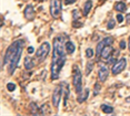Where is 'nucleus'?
I'll return each mask as SVG.
<instances>
[{
  "mask_svg": "<svg viewBox=\"0 0 130 116\" xmlns=\"http://www.w3.org/2000/svg\"><path fill=\"white\" fill-rule=\"evenodd\" d=\"M64 41L61 35H58L54 39V49H52V60H51V66H50V73H51L52 81L59 79L60 72L62 70L64 63H66V54H68L64 48Z\"/></svg>",
  "mask_w": 130,
  "mask_h": 116,
  "instance_id": "f257e3e1",
  "label": "nucleus"
},
{
  "mask_svg": "<svg viewBox=\"0 0 130 116\" xmlns=\"http://www.w3.org/2000/svg\"><path fill=\"white\" fill-rule=\"evenodd\" d=\"M25 44H26V41L22 40V39H19V40L13 41V42L7 48V50H6L2 65H4V66H5V65H7V66H8L9 63L11 62V60L14 58V55L18 53V51L21 49V48L25 47Z\"/></svg>",
  "mask_w": 130,
  "mask_h": 116,
  "instance_id": "f03ea898",
  "label": "nucleus"
},
{
  "mask_svg": "<svg viewBox=\"0 0 130 116\" xmlns=\"http://www.w3.org/2000/svg\"><path fill=\"white\" fill-rule=\"evenodd\" d=\"M72 84L75 87L77 95L82 92V74L79 66L77 64H73L72 66Z\"/></svg>",
  "mask_w": 130,
  "mask_h": 116,
  "instance_id": "7ed1b4c3",
  "label": "nucleus"
},
{
  "mask_svg": "<svg viewBox=\"0 0 130 116\" xmlns=\"http://www.w3.org/2000/svg\"><path fill=\"white\" fill-rule=\"evenodd\" d=\"M50 14L54 19H58L62 10V0H51L50 2Z\"/></svg>",
  "mask_w": 130,
  "mask_h": 116,
  "instance_id": "20e7f679",
  "label": "nucleus"
},
{
  "mask_svg": "<svg viewBox=\"0 0 130 116\" xmlns=\"http://www.w3.org/2000/svg\"><path fill=\"white\" fill-rule=\"evenodd\" d=\"M50 44L48 42H43L42 44H40V47H39V49L37 50V52H36V58H37V60L39 61V62H42V61H45L46 60V58L48 56L49 54V52H50Z\"/></svg>",
  "mask_w": 130,
  "mask_h": 116,
  "instance_id": "39448f33",
  "label": "nucleus"
},
{
  "mask_svg": "<svg viewBox=\"0 0 130 116\" xmlns=\"http://www.w3.org/2000/svg\"><path fill=\"white\" fill-rule=\"evenodd\" d=\"M62 95H63L62 85L56 86L54 94H52V105H54L56 108L59 107V104H60V101H61V99H62Z\"/></svg>",
  "mask_w": 130,
  "mask_h": 116,
  "instance_id": "423d86ee",
  "label": "nucleus"
},
{
  "mask_svg": "<svg viewBox=\"0 0 130 116\" xmlns=\"http://www.w3.org/2000/svg\"><path fill=\"white\" fill-rule=\"evenodd\" d=\"M126 66H127V60L125 58H122V59H120V60H118L116 63L112 65L111 72L113 75H118V74H120L126 69Z\"/></svg>",
  "mask_w": 130,
  "mask_h": 116,
  "instance_id": "0eeeda50",
  "label": "nucleus"
},
{
  "mask_svg": "<svg viewBox=\"0 0 130 116\" xmlns=\"http://www.w3.org/2000/svg\"><path fill=\"white\" fill-rule=\"evenodd\" d=\"M112 42H113V38L112 37H107V38H105L102 41H100V42L97 44V48H96V55L100 56V54H101V52H102V49L105 48L106 45H109V44H112Z\"/></svg>",
  "mask_w": 130,
  "mask_h": 116,
  "instance_id": "6e6552de",
  "label": "nucleus"
},
{
  "mask_svg": "<svg viewBox=\"0 0 130 116\" xmlns=\"http://www.w3.org/2000/svg\"><path fill=\"white\" fill-rule=\"evenodd\" d=\"M109 75V69L107 65H100V69L98 72V77H99V81L101 83H105L108 79Z\"/></svg>",
  "mask_w": 130,
  "mask_h": 116,
  "instance_id": "1a4fd4ad",
  "label": "nucleus"
},
{
  "mask_svg": "<svg viewBox=\"0 0 130 116\" xmlns=\"http://www.w3.org/2000/svg\"><path fill=\"white\" fill-rule=\"evenodd\" d=\"M112 52H113V48L111 47V44H109V45H106L105 48L102 49V52H101V54H100V58L102 59L103 61L105 60H109V59L111 58V54H112Z\"/></svg>",
  "mask_w": 130,
  "mask_h": 116,
  "instance_id": "9d476101",
  "label": "nucleus"
},
{
  "mask_svg": "<svg viewBox=\"0 0 130 116\" xmlns=\"http://www.w3.org/2000/svg\"><path fill=\"white\" fill-rule=\"evenodd\" d=\"M35 13H36V11H35V8L32 5H28L27 7L25 8V11H23V16H25V18L27 20H29V21L34 20Z\"/></svg>",
  "mask_w": 130,
  "mask_h": 116,
  "instance_id": "9b49d317",
  "label": "nucleus"
},
{
  "mask_svg": "<svg viewBox=\"0 0 130 116\" xmlns=\"http://www.w3.org/2000/svg\"><path fill=\"white\" fill-rule=\"evenodd\" d=\"M61 85H62V88H63V96H64L63 97V106L66 107L68 104V99H69V95H70V88L66 82H63Z\"/></svg>",
  "mask_w": 130,
  "mask_h": 116,
  "instance_id": "f8f14e48",
  "label": "nucleus"
},
{
  "mask_svg": "<svg viewBox=\"0 0 130 116\" xmlns=\"http://www.w3.org/2000/svg\"><path fill=\"white\" fill-rule=\"evenodd\" d=\"M35 67V61L34 59H31L30 56H26L25 58V69L30 71Z\"/></svg>",
  "mask_w": 130,
  "mask_h": 116,
  "instance_id": "ddd939ff",
  "label": "nucleus"
},
{
  "mask_svg": "<svg viewBox=\"0 0 130 116\" xmlns=\"http://www.w3.org/2000/svg\"><path fill=\"white\" fill-rule=\"evenodd\" d=\"M88 97H89V90H88V88H85V90H82L81 93L78 94V102L84 103Z\"/></svg>",
  "mask_w": 130,
  "mask_h": 116,
  "instance_id": "4468645a",
  "label": "nucleus"
},
{
  "mask_svg": "<svg viewBox=\"0 0 130 116\" xmlns=\"http://www.w3.org/2000/svg\"><path fill=\"white\" fill-rule=\"evenodd\" d=\"M64 48H66V51H67L68 54H72V53L75 52V50H76V45L72 43V41H70V40L66 41V43H64Z\"/></svg>",
  "mask_w": 130,
  "mask_h": 116,
  "instance_id": "2eb2a0df",
  "label": "nucleus"
},
{
  "mask_svg": "<svg viewBox=\"0 0 130 116\" xmlns=\"http://www.w3.org/2000/svg\"><path fill=\"white\" fill-rule=\"evenodd\" d=\"M91 8H92V1L91 0H88V1L85 2V6H84V10H82V14L85 17H87L89 14Z\"/></svg>",
  "mask_w": 130,
  "mask_h": 116,
  "instance_id": "dca6fc26",
  "label": "nucleus"
},
{
  "mask_svg": "<svg viewBox=\"0 0 130 116\" xmlns=\"http://www.w3.org/2000/svg\"><path fill=\"white\" fill-rule=\"evenodd\" d=\"M115 10H117L118 12H125L127 10V5L126 2L123 1H118L116 5H115Z\"/></svg>",
  "mask_w": 130,
  "mask_h": 116,
  "instance_id": "f3484780",
  "label": "nucleus"
},
{
  "mask_svg": "<svg viewBox=\"0 0 130 116\" xmlns=\"http://www.w3.org/2000/svg\"><path fill=\"white\" fill-rule=\"evenodd\" d=\"M51 113V109H50V106H49V104H43L42 106L40 107V114H42V115H47V114H50Z\"/></svg>",
  "mask_w": 130,
  "mask_h": 116,
  "instance_id": "a211bd4d",
  "label": "nucleus"
},
{
  "mask_svg": "<svg viewBox=\"0 0 130 116\" xmlns=\"http://www.w3.org/2000/svg\"><path fill=\"white\" fill-rule=\"evenodd\" d=\"M101 111L103 113H106V114H111V113H113V107L112 106H109L107 104H102L101 105Z\"/></svg>",
  "mask_w": 130,
  "mask_h": 116,
  "instance_id": "6ab92c4d",
  "label": "nucleus"
},
{
  "mask_svg": "<svg viewBox=\"0 0 130 116\" xmlns=\"http://www.w3.org/2000/svg\"><path fill=\"white\" fill-rule=\"evenodd\" d=\"M30 111H31L32 114H35V115H36V114H40V113L38 112V111H40V107H38L36 103H31L30 104Z\"/></svg>",
  "mask_w": 130,
  "mask_h": 116,
  "instance_id": "aec40b11",
  "label": "nucleus"
},
{
  "mask_svg": "<svg viewBox=\"0 0 130 116\" xmlns=\"http://www.w3.org/2000/svg\"><path fill=\"white\" fill-rule=\"evenodd\" d=\"M93 62H89V63L87 64V66H86V75H89L90 74V72L92 71V69H93Z\"/></svg>",
  "mask_w": 130,
  "mask_h": 116,
  "instance_id": "412c9836",
  "label": "nucleus"
},
{
  "mask_svg": "<svg viewBox=\"0 0 130 116\" xmlns=\"http://www.w3.org/2000/svg\"><path fill=\"white\" fill-rule=\"evenodd\" d=\"M93 54H94V52H93V50L91 49V48H88V49L86 50V56H87V58L91 59L93 56Z\"/></svg>",
  "mask_w": 130,
  "mask_h": 116,
  "instance_id": "4be33fe9",
  "label": "nucleus"
},
{
  "mask_svg": "<svg viewBox=\"0 0 130 116\" xmlns=\"http://www.w3.org/2000/svg\"><path fill=\"white\" fill-rule=\"evenodd\" d=\"M7 90L9 92H13L16 90V84L14 83H8L7 84Z\"/></svg>",
  "mask_w": 130,
  "mask_h": 116,
  "instance_id": "5701e85b",
  "label": "nucleus"
},
{
  "mask_svg": "<svg viewBox=\"0 0 130 116\" xmlns=\"http://www.w3.org/2000/svg\"><path fill=\"white\" fill-rule=\"evenodd\" d=\"M115 26H116V22H115V20L111 19V20H109L108 23H107V29H109V30H110V29H113Z\"/></svg>",
  "mask_w": 130,
  "mask_h": 116,
  "instance_id": "b1692460",
  "label": "nucleus"
},
{
  "mask_svg": "<svg viewBox=\"0 0 130 116\" xmlns=\"http://www.w3.org/2000/svg\"><path fill=\"white\" fill-rule=\"evenodd\" d=\"M99 91H100V84H99V83H96L94 88H93V95H94V96L99 94Z\"/></svg>",
  "mask_w": 130,
  "mask_h": 116,
  "instance_id": "393cba45",
  "label": "nucleus"
},
{
  "mask_svg": "<svg viewBox=\"0 0 130 116\" xmlns=\"http://www.w3.org/2000/svg\"><path fill=\"white\" fill-rule=\"evenodd\" d=\"M79 17H80V16H79V11L78 10H77V9H76V10H73L72 11V18H73V21H75V20H77V19H79Z\"/></svg>",
  "mask_w": 130,
  "mask_h": 116,
  "instance_id": "a878e982",
  "label": "nucleus"
},
{
  "mask_svg": "<svg viewBox=\"0 0 130 116\" xmlns=\"http://www.w3.org/2000/svg\"><path fill=\"white\" fill-rule=\"evenodd\" d=\"M123 19H125V18H123V16H122L121 13H118V14H117V21H118V22H122Z\"/></svg>",
  "mask_w": 130,
  "mask_h": 116,
  "instance_id": "bb28decb",
  "label": "nucleus"
},
{
  "mask_svg": "<svg viewBox=\"0 0 130 116\" xmlns=\"http://www.w3.org/2000/svg\"><path fill=\"white\" fill-rule=\"evenodd\" d=\"M126 45H127V44H126V41H120V43H119V47H120V49L121 50H123V49H126Z\"/></svg>",
  "mask_w": 130,
  "mask_h": 116,
  "instance_id": "cd10ccee",
  "label": "nucleus"
},
{
  "mask_svg": "<svg viewBox=\"0 0 130 116\" xmlns=\"http://www.w3.org/2000/svg\"><path fill=\"white\" fill-rule=\"evenodd\" d=\"M77 0H64V5H72L75 4Z\"/></svg>",
  "mask_w": 130,
  "mask_h": 116,
  "instance_id": "c85d7f7f",
  "label": "nucleus"
},
{
  "mask_svg": "<svg viewBox=\"0 0 130 116\" xmlns=\"http://www.w3.org/2000/svg\"><path fill=\"white\" fill-rule=\"evenodd\" d=\"M28 53H29V54L34 53V47H29V48H28Z\"/></svg>",
  "mask_w": 130,
  "mask_h": 116,
  "instance_id": "c756f323",
  "label": "nucleus"
},
{
  "mask_svg": "<svg viewBox=\"0 0 130 116\" xmlns=\"http://www.w3.org/2000/svg\"><path fill=\"white\" fill-rule=\"evenodd\" d=\"M126 21L128 22V23H130V13L127 14V17H126Z\"/></svg>",
  "mask_w": 130,
  "mask_h": 116,
  "instance_id": "7c9ffc66",
  "label": "nucleus"
},
{
  "mask_svg": "<svg viewBox=\"0 0 130 116\" xmlns=\"http://www.w3.org/2000/svg\"><path fill=\"white\" fill-rule=\"evenodd\" d=\"M128 49H129V51H130V37H129V44H128Z\"/></svg>",
  "mask_w": 130,
  "mask_h": 116,
  "instance_id": "2f4dec72",
  "label": "nucleus"
},
{
  "mask_svg": "<svg viewBox=\"0 0 130 116\" xmlns=\"http://www.w3.org/2000/svg\"><path fill=\"white\" fill-rule=\"evenodd\" d=\"M35 1H37V2H42V1H45V0H35Z\"/></svg>",
  "mask_w": 130,
  "mask_h": 116,
  "instance_id": "473e14b6",
  "label": "nucleus"
}]
</instances>
